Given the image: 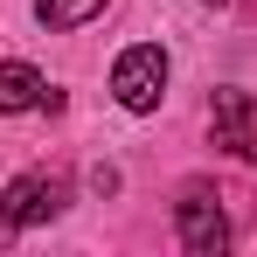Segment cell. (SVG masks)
Listing matches in <instances>:
<instances>
[{"label": "cell", "instance_id": "cell-1", "mask_svg": "<svg viewBox=\"0 0 257 257\" xmlns=\"http://www.w3.org/2000/svg\"><path fill=\"white\" fill-rule=\"evenodd\" d=\"M160 90H167V49L160 42H132L125 56L111 63V97H118L125 111H153Z\"/></svg>", "mask_w": 257, "mask_h": 257}, {"label": "cell", "instance_id": "cell-2", "mask_svg": "<svg viewBox=\"0 0 257 257\" xmlns=\"http://www.w3.org/2000/svg\"><path fill=\"white\" fill-rule=\"evenodd\" d=\"M63 209V181L56 174H14L7 188V209H0V243H14V229H35Z\"/></svg>", "mask_w": 257, "mask_h": 257}, {"label": "cell", "instance_id": "cell-3", "mask_svg": "<svg viewBox=\"0 0 257 257\" xmlns=\"http://www.w3.org/2000/svg\"><path fill=\"white\" fill-rule=\"evenodd\" d=\"M209 132H215V146H222V153L257 160V97H250V90H215Z\"/></svg>", "mask_w": 257, "mask_h": 257}, {"label": "cell", "instance_id": "cell-4", "mask_svg": "<svg viewBox=\"0 0 257 257\" xmlns=\"http://www.w3.org/2000/svg\"><path fill=\"white\" fill-rule=\"evenodd\" d=\"M174 215H181V243H188L195 257H215L222 243H229V222H222V209H215V188H209V181H195Z\"/></svg>", "mask_w": 257, "mask_h": 257}, {"label": "cell", "instance_id": "cell-5", "mask_svg": "<svg viewBox=\"0 0 257 257\" xmlns=\"http://www.w3.org/2000/svg\"><path fill=\"white\" fill-rule=\"evenodd\" d=\"M35 104H63L56 90L42 84V70H28V63H0V111H35Z\"/></svg>", "mask_w": 257, "mask_h": 257}, {"label": "cell", "instance_id": "cell-6", "mask_svg": "<svg viewBox=\"0 0 257 257\" xmlns=\"http://www.w3.org/2000/svg\"><path fill=\"white\" fill-rule=\"evenodd\" d=\"M90 14H104V0H35V21L42 28H84Z\"/></svg>", "mask_w": 257, "mask_h": 257}]
</instances>
